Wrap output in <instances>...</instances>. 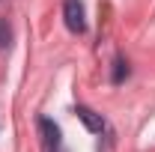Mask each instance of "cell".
Listing matches in <instances>:
<instances>
[{
  "label": "cell",
  "mask_w": 155,
  "mask_h": 152,
  "mask_svg": "<svg viewBox=\"0 0 155 152\" xmlns=\"http://www.w3.org/2000/svg\"><path fill=\"white\" fill-rule=\"evenodd\" d=\"M125 78H128V63H125L122 57H116L114 60V75H110V81H114V84H122Z\"/></svg>",
  "instance_id": "4"
},
{
  "label": "cell",
  "mask_w": 155,
  "mask_h": 152,
  "mask_svg": "<svg viewBox=\"0 0 155 152\" xmlns=\"http://www.w3.org/2000/svg\"><path fill=\"white\" fill-rule=\"evenodd\" d=\"M75 114L78 119L87 125V131H93V134H101V128H104V119L96 114V111H90V107H84V104H78L75 107Z\"/></svg>",
  "instance_id": "2"
},
{
  "label": "cell",
  "mask_w": 155,
  "mask_h": 152,
  "mask_svg": "<svg viewBox=\"0 0 155 152\" xmlns=\"http://www.w3.org/2000/svg\"><path fill=\"white\" fill-rule=\"evenodd\" d=\"M63 18H66V27H69L72 33H84V30H87L84 3H81V0H66V3H63Z\"/></svg>",
  "instance_id": "1"
},
{
  "label": "cell",
  "mask_w": 155,
  "mask_h": 152,
  "mask_svg": "<svg viewBox=\"0 0 155 152\" xmlns=\"http://www.w3.org/2000/svg\"><path fill=\"white\" fill-rule=\"evenodd\" d=\"M39 128H42V134H45V146H48V152L57 149V146H60V128L51 122V119H39Z\"/></svg>",
  "instance_id": "3"
},
{
  "label": "cell",
  "mask_w": 155,
  "mask_h": 152,
  "mask_svg": "<svg viewBox=\"0 0 155 152\" xmlns=\"http://www.w3.org/2000/svg\"><path fill=\"white\" fill-rule=\"evenodd\" d=\"M9 39H12V27L0 18V48H6V45H9Z\"/></svg>",
  "instance_id": "5"
}]
</instances>
